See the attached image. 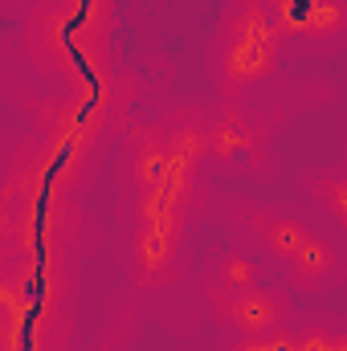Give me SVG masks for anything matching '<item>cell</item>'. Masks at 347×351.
Here are the masks:
<instances>
[{
    "label": "cell",
    "mask_w": 347,
    "mask_h": 351,
    "mask_svg": "<svg viewBox=\"0 0 347 351\" xmlns=\"http://www.w3.org/2000/svg\"><path fill=\"white\" fill-rule=\"evenodd\" d=\"M298 351H344V339L335 331H307L298 335Z\"/></svg>",
    "instance_id": "cell-12"
},
{
    "label": "cell",
    "mask_w": 347,
    "mask_h": 351,
    "mask_svg": "<svg viewBox=\"0 0 347 351\" xmlns=\"http://www.w3.org/2000/svg\"><path fill=\"white\" fill-rule=\"evenodd\" d=\"M204 143H208V156H217L221 164H241V160H250V156L258 152L261 131L246 110L229 106V110H221V114L204 127Z\"/></svg>",
    "instance_id": "cell-5"
},
{
    "label": "cell",
    "mask_w": 347,
    "mask_h": 351,
    "mask_svg": "<svg viewBox=\"0 0 347 351\" xmlns=\"http://www.w3.org/2000/svg\"><path fill=\"white\" fill-rule=\"evenodd\" d=\"M258 278H261V265L254 262L250 254H241V250H225V254H217V258L208 262L204 290H208L213 302H221V298H233V294L258 286Z\"/></svg>",
    "instance_id": "cell-6"
},
{
    "label": "cell",
    "mask_w": 347,
    "mask_h": 351,
    "mask_svg": "<svg viewBox=\"0 0 347 351\" xmlns=\"http://www.w3.org/2000/svg\"><path fill=\"white\" fill-rule=\"evenodd\" d=\"M278 45L282 37L274 33L265 8L258 0H246V8H237L225 29H221V41H217V66H221V82L229 90L254 86L261 82L274 62H278Z\"/></svg>",
    "instance_id": "cell-1"
},
{
    "label": "cell",
    "mask_w": 347,
    "mask_h": 351,
    "mask_svg": "<svg viewBox=\"0 0 347 351\" xmlns=\"http://www.w3.org/2000/svg\"><path fill=\"white\" fill-rule=\"evenodd\" d=\"M127 172H131V184L139 188V196H143V192H164L172 164H168V147H164V135H160V131L139 135V143L131 147Z\"/></svg>",
    "instance_id": "cell-7"
},
{
    "label": "cell",
    "mask_w": 347,
    "mask_h": 351,
    "mask_svg": "<svg viewBox=\"0 0 347 351\" xmlns=\"http://www.w3.org/2000/svg\"><path fill=\"white\" fill-rule=\"evenodd\" d=\"M213 306H217L221 323H225L229 331H237L241 339L282 331V327L290 323V298H286L282 290H274V286H261V282L250 286V290H241V294H233V298L213 302Z\"/></svg>",
    "instance_id": "cell-3"
},
{
    "label": "cell",
    "mask_w": 347,
    "mask_h": 351,
    "mask_svg": "<svg viewBox=\"0 0 347 351\" xmlns=\"http://www.w3.org/2000/svg\"><path fill=\"white\" fill-rule=\"evenodd\" d=\"M180 200L168 192H143L139 196V229L131 241V262L143 286H160L180 254Z\"/></svg>",
    "instance_id": "cell-2"
},
{
    "label": "cell",
    "mask_w": 347,
    "mask_h": 351,
    "mask_svg": "<svg viewBox=\"0 0 347 351\" xmlns=\"http://www.w3.org/2000/svg\"><path fill=\"white\" fill-rule=\"evenodd\" d=\"M229 351H298V335H290V331L282 327V331H270V335H250V339H237Z\"/></svg>",
    "instance_id": "cell-10"
},
{
    "label": "cell",
    "mask_w": 347,
    "mask_h": 351,
    "mask_svg": "<svg viewBox=\"0 0 347 351\" xmlns=\"http://www.w3.org/2000/svg\"><path fill=\"white\" fill-rule=\"evenodd\" d=\"M290 269H294V282L302 290H323V286H331L339 278V254L323 237H311V245L290 262Z\"/></svg>",
    "instance_id": "cell-8"
},
{
    "label": "cell",
    "mask_w": 347,
    "mask_h": 351,
    "mask_svg": "<svg viewBox=\"0 0 347 351\" xmlns=\"http://www.w3.org/2000/svg\"><path fill=\"white\" fill-rule=\"evenodd\" d=\"M311 237H315V233H311L298 217H270V221L261 225V245L286 265L311 245Z\"/></svg>",
    "instance_id": "cell-9"
},
{
    "label": "cell",
    "mask_w": 347,
    "mask_h": 351,
    "mask_svg": "<svg viewBox=\"0 0 347 351\" xmlns=\"http://www.w3.org/2000/svg\"><path fill=\"white\" fill-rule=\"evenodd\" d=\"M315 196H323V204L331 208V217L335 221H344L347 217V184L344 176H323V180H315Z\"/></svg>",
    "instance_id": "cell-11"
},
{
    "label": "cell",
    "mask_w": 347,
    "mask_h": 351,
    "mask_svg": "<svg viewBox=\"0 0 347 351\" xmlns=\"http://www.w3.org/2000/svg\"><path fill=\"white\" fill-rule=\"evenodd\" d=\"M278 37H311L331 41L344 33L347 4L344 0H261Z\"/></svg>",
    "instance_id": "cell-4"
}]
</instances>
